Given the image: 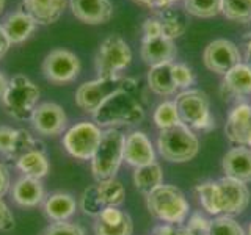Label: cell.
I'll return each instance as SVG.
<instances>
[{
  "label": "cell",
  "mask_w": 251,
  "mask_h": 235,
  "mask_svg": "<svg viewBox=\"0 0 251 235\" xmlns=\"http://www.w3.org/2000/svg\"><path fill=\"white\" fill-rule=\"evenodd\" d=\"M146 209L157 221L184 224L190 216V202L176 185L162 184L146 196Z\"/></svg>",
  "instance_id": "cell-1"
},
{
  "label": "cell",
  "mask_w": 251,
  "mask_h": 235,
  "mask_svg": "<svg viewBox=\"0 0 251 235\" xmlns=\"http://www.w3.org/2000/svg\"><path fill=\"white\" fill-rule=\"evenodd\" d=\"M137 90V80L130 77H98L94 80L85 82L75 91V104L82 112L94 115L105 102L120 91Z\"/></svg>",
  "instance_id": "cell-2"
},
{
  "label": "cell",
  "mask_w": 251,
  "mask_h": 235,
  "mask_svg": "<svg viewBox=\"0 0 251 235\" xmlns=\"http://www.w3.org/2000/svg\"><path fill=\"white\" fill-rule=\"evenodd\" d=\"M145 119V108L132 96L130 91H120L113 94L96 113L93 122L104 129H120L124 125H135Z\"/></svg>",
  "instance_id": "cell-3"
},
{
  "label": "cell",
  "mask_w": 251,
  "mask_h": 235,
  "mask_svg": "<svg viewBox=\"0 0 251 235\" xmlns=\"http://www.w3.org/2000/svg\"><path fill=\"white\" fill-rule=\"evenodd\" d=\"M157 151L170 163H187L198 155L200 138L188 125L179 122L175 127L159 132Z\"/></svg>",
  "instance_id": "cell-4"
},
{
  "label": "cell",
  "mask_w": 251,
  "mask_h": 235,
  "mask_svg": "<svg viewBox=\"0 0 251 235\" xmlns=\"http://www.w3.org/2000/svg\"><path fill=\"white\" fill-rule=\"evenodd\" d=\"M124 138L121 129H104L100 143L91 157V172L96 180L116 177L124 162Z\"/></svg>",
  "instance_id": "cell-5"
},
{
  "label": "cell",
  "mask_w": 251,
  "mask_h": 235,
  "mask_svg": "<svg viewBox=\"0 0 251 235\" xmlns=\"http://www.w3.org/2000/svg\"><path fill=\"white\" fill-rule=\"evenodd\" d=\"M180 122L193 132H210L215 129V118L210 112V99L198 88L179 91L175 97Z\"/></svg>",
  "instance_id": "cell-6"
},
{
  "label": "cell",
  "mask_w": 251,
  "mask_h": 235,
  "mask_svg": "<svg viewBox=\"0 0 251 235\" xmlns=\"http://www.w3.org/2000/svg\"><path fill=\"white\" fill-rule=\"evenodd\" d=\"M39 97H41V91L38 85L31 82L28 77L18 74L8 80L2 102L8 115L16 121H27L38 107Z\"/></svg>",
  "instance_id": "cell-7"
},
{
  "label": "cell",
  "mask_w": 251,
  "mask_h": 235,
  "mask_svg": "<svg viewBox=\"0 0 251 235\" xmlns=\"http://www.w3.org/2000/svg\"><path fill=\"white\" fill-rule=\"evenodd\" d=\"M126 199V190L121 180L116 177L107 180H96L93 185L86 187L82 193L78 207L86 216L98 218L107 207H120Z\"/></svg>",
  "instance_id": "cell-8"
},
{
  "label": "cell",
  "mask_w": 251,
  "mask_h": 235,
  "mask_svg": "<svg viewBox=\"0 0 251 235\" xmlns=\"http://www.w3.org/2000/svg\"><path fill=\"white\" fill-rule=\"evenodd\" d=\"M133 53L129 43L120 35H108L100 43L94 58L98 77H118L132 63Z\"/></svg>",
  "instance_id": "cell-9"
},
{
  "label": "cell",
  "mask_w": 251,
  "mask_h": 235,
  "mask_svg": "<svg viewBox=\"0 0 251 235\" xmlns=\"http://www.w3.org/2000/svg\"><path fill=\"white\" fill-rule=\"evenodd\" d=\"M102 130L96 122L93 121H80L71 125L63 133L61 144L65 151L77 160H91L94 151L98 149Z\"/></svg>",
  "instance_id": "cell-10"
},
{
  "label": "cell",
  "mask_w": 251,
  "mask_h": 235,
  "mask_svg": "<svg viewBox=\"0 0 251 235\" xmlns=\"http://www.w3.org/2000/svg\"><path fill=\"white\" fill-rule=\"evenodd\" d=\"M41 69L46 80L55 85H66L78 78L82 63L74 52L66 49H53L46 55Z\"/></svg>",
  "instance_id": "cell-11"
},
{
  "label": "cell",
  "mask_w": 251,
  "mask_h": 235,
  "mask_svg": "<svg viewBox=\"0 0 251 235\" xmlns=\"http://www.w3.org/2000/svg\"><path fill=\"white\" fill-rule=\"evenodd\" d=\"M202 61L210 72L225 75L235 65L242 63V53L235 43L218 38L206 46L202 52Z\"/></svg>",
  "instance_id": "cell-12"
},
{
  "label": "cell",
  "mask_w": 251,
  "mask_h": 235,
  "mask_svg": "<svg viewBox=\"0 0 251 235\" xmlns=\"http://www.w3.org/2000/svg\"><path fill=\"white\" fill-rule=\"evenodd\" d=\"M31 127L43 137H58L68 129V116L61 105L55 102L38 104L30 118Z\"/></svg>",
  "instance_id": "cell-13"
},
{
  "label": "cell",
  "mask_w": 251,
  "mask_h": 235,
  "mask_svg": "<svg viewBox=\"0 0 251 235\" xmlns=\"http://www.w3.org/2000/svg\"><path fill=\"white\" fill-rule=\"evenodd\" d=\"M217 188L222 215L237 216L247 210L250 204V190L247 184L223 176L217 179Z\"/></svg>",
  "instance_id": "cell-14"
},
{
  "label": "cell",
  "mask_w": 251,
  "mask_h": 235,
  "mask_svg": "<svg viewBox=\"0 0 251 235\" xmlns=\"http://www.w3.org/2000/svg\"><path fill=\"white\" fill-rule=\"evenodd\" d=\"M39 146H44L27 129H14L0 125V155L8 160H18L22 154Z\"/></svg>",
  "instance_id": "cell-15"
},
{
  "label": "cell",
  "mask_w": 251,
  "mask_h": 235,
  "mask_svg": "<svg viewBox=\"0 0 251 235\" xmlns=\"http://www.w3.org/2000/svg\"><path fill=\"white\" fill-rule=\"evenodd\" d=\"M124 162L132 168H140L155 162V147L143 130H132L124 138Z\"/></svg>",
  "instance_id": "cell-16"
},
{
  "label": "cell",
  "mask_w": 251,
  "mask_h": 235,
  "mask_svg": "<svg viewBox=\"0 0 251 235\" xmlns=\"http://www.w3.org/2000/svg\"><path fill=\"white\" fill-rule=\"evenodd\" d=\"M225 135L234 146H247L251 137V104L237 102L225 122Z\"/></svg>",
  "instance_id": "cell-17"
},
{
  "label": "cell",
  "mask_w": 251,
  "mask_h": 235,
  "mask_svg": "<svg viewBox=\"0 0 251 235\" xmlns=\"http://www.w3.org/2000/svg\"><path fill=\"white\" fill-rule=\"evenodd\" d=\"M74 18L88 25H102L113 18L112 0H68Z\"/></svg>",
  "instance_id": "cell-18"
},
{
  "label": "cell",
  "mask_w": 251,
  "mask_h": 235,
  "mask_svg": "<svg viewBox=\"0 0 251 235\" xmlns=\"http://www.w3.org/2000/svg\"><path fill=\"white\" fill-rule=\"evenodd\" d=\"M220 94L223 100L245 99L247 96H251V66L248 63L242 61L227 70L220 85Z\"/></svg>",
  "instance_id": "cell-19"
},
{
  "label": "cell",
  "mask_w": 251,
  "mask_h": 235,
  "mask_svg": "<svg viewBox=\"0 0 251 235\" xmlns=\"http://www.w3.org/2000/svg\"><path fill=\"white\" fill-rule=\"evenodd\" d=\"M225 177H231L243 184H251V149L247 146H234L222 159Z\"/></svg>",
  "instance_id": "cell-20"
},
{
  "label": "cell",
  "mask_w": 251,
  "mask_h": 235,
  "mask_svg": "<svg viewBox=\"0 0 251 235\" xmlns=\"http://www.w3.org/2000/svg\"><path fill=\"white\" fill-rule=\"evenodd\" d=\"M177 49L173 39L165 36L152 38V39H141L140 57L149 68L167 65L176 60Z\"/></svg>",
  "instance_id": "cell-21"
},
{
  "label": "cell",
  "mask_w": 251,
  "mask_h": 235,
  "mask_svg": "<svg viewBox=\"0 0 251 235\" xmlns=\"http://www.w3.org/2000/svg\"><path fill=\"white\" fill-rule=\"evenodd\" d=\"M11 198L22 209H35L38 206H43L46 199L44 185L39 179L33 177H19L11 185Z\"/></svg>",
  "instance_id": "cell-22"
},
{
  "label": "cell",
  "mask_w": 251,
  "mask_h": 235,
  "mask_svg": "<svg viewBox=\"0 0 251 235\" xmlns=\"http://www.w3.org/2000/svg\"><path fill=\"white\" fill-rule=\"evenodd\" d=\"M69 6L68 0H22V8L38 25H52Z\"/></svg>",
  "instance_id": "cell-23"
},
{
  "label": "cell",
  "mask_w": 251,
  "mask_h": 235,
  "mask_svg": "<svg viewBox=\"0 0 251 235\" xmlns=\"http://www.w3.org/2000/svg\"><path fill=\"white\" fill-rule=\"evenodd\" d=\"M78 210V202L69 193L57 191L46 196L43 202V212L46 218L52 223L71 221Z\"/></svg>",
  "instance_id": "cell-24"
},
{
  "label": "cell",
  "mask_w": 251,
  "mask_h": 235,
  "mask_svg": "<svg viewBox=\"0 0 251 235\" xmlns=\"http://www.w3.org/2000/svg\"><path fill=\"white\" fill-rule=\"evenodd\" d=\"M0 25H2L5 35L8 36L11 44H22L35 33L38 24L24 10H18L8 14Z\"/></svg>",
  "instance_id": "cell-25"
},
{
  "label": "cell",
  "mask_w": 251,
  "mask_h": 235,
  "mask_svg": "<svg viewBox=\"0 0 251 235\" xmlns=\"http://www.w3.org/2000/svg\"><path fill=\"white\" fill-rule=\"evenodd\" d=\"M14 163H16V169L22 176L39 179V180H43L50 169V163L49 159H47V152L44 146L35 147L31 151L22 154Z\"/></svg>",
  "instance_id": "cell-26"
},
{
  "label": "cell",
  "mask_w": 251,
  "mask_h": 235,
  "mask_svg": "<svg viewBox=\"0 0 251 235\" xmlns=\"http://www.w3.org/2000/svg\"><path fill=\"white\" fill-rule=\"evenodd\" d=\"M157 18L160 19L163 36L173 41L182 36L188 28V14L185 10H176L175 6H170L157 13Z\"/></svg>",
  "instance_id": "cell-27"
},
{
  "label": "cell",
  "mask_w": 251,
  "mask_h": 235,
  "mask_svg": "<svg viewBox=\"0 0 251 235\" xmlns=\"http://www.w3.org/2000/svg\"><path fill=\"white\" fill-rule=\"evenodd\" d=\"M148 86L154 94L162 97H171L177 94V90L173 83L171 77V63L160 66H152L148 70Z\"/></svg>",
  "instance_id": "cell-28"
},
{
  "label": "cell",
  "mask_w": 251,
  "mask_h": 235,
  "mask_svg": "<svg viewBox=\"0 0 251 235\" xmlns=\"http://www.w3.org/2000/svg\"><path fill=\"white\" fill-rule=\"evenodd\" d=\"M162 184H163V171L157 162L135 168V171H133V185H135V188L145 198Z\"/></svg>",
  "instance_id": "cell-29"
},
{
  "label": "cell",
  "mask_w": 251,
  "mask_h": 235,
  "mask_svg": "<svg viewBox=\"0 0 251 235\" xmlns=\"http://www.w3.org/2000/svg\"><path fill=\"white\" fill-rule=\"evenodd\" d=\"M196 198H198L200 206L206 213L212 216L222 215V209H220V199H218V188L217 180H204L195 187Z\"/></svg>",
  "instance_id": "cell-30"
},
{
  "label": "cell",
  "mask_w": 251,
  "mask_h": 235,
  "mask_svg": "<svg viewBox=\"0 0 251 235\" xmlns=\"http://www.w3.org/2000/svg\"><path fill=\"white\" fill-rule=\"evenodd\" d=\"M152 121L159 130H167L177 125L180 122V118H179V112H177L175 99L160 102V104L154 108Z\"/></svg>",
  "instance_id": "cell-31"
},
{
  "label": "cell",
  "mask_w": 251,
  "mask_h": 235,
  "mask_svg": "<svg viewBox=\"0 0 251 235\" xmlns=\"http://www.w3.org/2000/svg\"><path fill=\"white\" fill-rule=\"evenodd\" d=\"M187 14L209 19L222 13V0H182Z\"/></svg>",
  "instance_id": "cell-32"
},
{
  "label": "cell",
  "mask_w": 251,
  "mask_h": 235,
  "mask_svg": "<svg viewBox=\"0 0 251 235\" xmlns=\"http://www.w3.org/2000/svg\"><path fill=\"white\" fill-rule=\"evenodd\" d=\"M222 14L239 24L251 22V0H222Z\"/></svg>",
  "instance_id": "cell-33"
},
{
  "label": "cell",
  "mask_w": 251,
  "mask_h": 235,
  "mask_svg": "<svg viewBox=\"0 0 251 235\" xmlns=\"http://www.w3.org/2000/svg\"><path fill=\"white\" fill-rule=\"evenodd\" d=\"M209 235H247V232L234 216L218 215L210 219Z\"/></svg>",
  "instance_id": "cell-34"
},
{
  "label": "cell",
  "mask_w": 251,
  "mask_h": 235,
  "mask_svg": "<svg viewBox=\"0 0 251 235\" xmlns=\"http://www.w3.org/2000/svg\"><path fill=\"white\" fill-rule=\"evenodd\" d=\"M171 77H173V83H175L177 93L188 90V88H193V85L196 82L193 69L190 66H187L185 63L173 61L171 63Z\"/></svg>",
  "instance_id": "cell-35"
},
{
  "label": "cell",
  "mask_w": 251,
  "mask_h": 235,
  "mask_svg": "<svg viewBox=\"0 0 251 235\" xmlns=\"http://www.w3.org/2000/svg\"><path fill=\"white\" fill-rule=\"evenodd\" d=\"M94 235H133V221L130 215L127 213L120 224L115 226H107L100 221H94L93 224Z\"/></svg>",
  "instance_id": "cell-36"
},
{
  "label": "cell",
  "mask_w": 251,
  "mask_h": 235,
  "mask_svg": "<svg viewBox=\"0 0 251 235\" xmlns=\"http://www.w3.org/2000/svg\"><path fill=\"white\" fill-rule=\"evenodd\" d=\"M184 226L188 235H209L210 219L204 213H201V212H195V213H190V216L187 218Z\"/></svg>",
  "instance_id": "cell-37"
},
{
  "label": "cell",
  "mask_w": 251,
  "mask_h": 235,
  "mask_svg": "<svg viewBox=\"0 0 251 235\" xmlns=\"http://www.w3.org/2000/svg\"><path fill=\"white\" fill-rule=\"evenodd\" d=\"M41 235H86V231L83 226L77 223L63 221V223H50L43 231Z\"/></svg>",
  "instance_id": "cell-38"
},
{
  "label": "cell",
  "mask_w": 251,
  "mask_h": 235,
  "mask_svg": "<svg viewBox=\"0 0 251 235\" xmlns=\"http://www.w3.org/2000/svg\"><path fill=\"white\" fill-rule=\"evenodd\" d=\"M126 215H127V212L121 210L120 207H107L100 212L98 218H94V219H98V221L104 223L107 226H115V224H120Z\"/></svg>",
  "instance_id": "cell-39"
},
{
  "label": "cell",
  "mask_w": 251,
  "mask_h": 235,
  "mask_svg": "<svg viewBox=\"0 0 251 235\" xmlns=\"http://www.w3.org/2000/svg\"><path fill=\"white\" fill-rule=\"evenodd\" d=\"M141 31H143V38H141V39H152V38L163 36L160 19L157 18V16L146 18L145 22H143V27H141Z\"/></svg>",
  "instance_id": "cell-40"
},
{
  "label": "cell",
  "mask_w": 251,
  "mask_h": 235,
  "mask_svg": "<svg viewBox=\"0 0 251 235\" xmlns=\"http://www.w3.org/2000/svg\"><path fill=\"white\" fill-rule=\"evenodd\" d=\"M14 229V215L6 206L3 199H0V231L2 232H10Z\"/></svg>",
  "instance_id": "cell-41"
},
{
  "label": "cell",
  "mask_w": 251,
  "mask_h": 235,
  "mask_svg": "<svg viewBox=\"0 0 251 235\" xmlns=\"http://www.w3.org/2000/svg\"><path fill=\"white\" fill-rule=\"evenodd\" d=\"M152 235H188L184 224L160 223L152 229Z\"/></svg>",
  "instance_id": "cell-42"
},
{
  "label": "cell",
  "mask_w": 251,
  "mask_h": 235,
  "mask_svg": "<svg viewBox=\"0 0 251 235\" xmlns=\"http://www.w3.org/2000/svg\"><path fill=\"white\" fill-rule=\"evenodd\" d=\"M141 6H146L149 10H155V11H160L165 10V8H170V6H175L176 3L182 2V0H133Z\"/></svg>",
  "instance_id": "cell-43"
},
{
  "label": "cell",
  "mask_w": 251,
  "mask_h": 235,
  "mask_svg": "<svg viewBox=\"0 0 251 235\" xmlns=\"http://www.w3.org/2000/svg\"><path fill=\"white\" fill-rule=\"evenodd\" d=\"M11 190V174L3 163H0V199H3L5 196Z\"/></svg>",
  "instance_id": "cell-44"
},
{
  "label": "cell",
  "mask_w": 251,
  "mask_h": 235,
  "mask_svg": "<svg viewBox=\"0 0 251 235\" xmlns=\"http://www.w3.org/2000/svg\"><path fill=\"white\" fill-rule=\"evenodd\" d=\"M10 47H11L10 39H8V36L5 35L2 25H0V60L5 57L8 50H10Z\"/></svg>",
  "instance_id": "cell-45"
},
{
  "label": "cell",
  "mask_w": 251,
  "mask_h": 235,
  "mask_svg": "<svg viewBox=\"0 0 251 235\" xmlns=\"http://www.w3.org/2000/svg\"><path fill=\"white\" fill-rule=\"evenodd\" d=\"M6 86H8V78L5 77V74L0 70V100L3 99V94L6 91Z\"/></svg>",
  "instance_id": "cell-46"
},
{
  "label": "cell",
  "mask_w": 251,
  "mask_h": 235,
  "mask_svg": "<svg viewBox=\"0 0 251 235\" xmlns=\"http://www.w3.org/2000/svg\"><path fill=\"white\" fill-rule=\"evenodd\" d=\"M245 63H248V65L251 66V39L247 43V46H245Z\"/></svg>",
  "instance_id": "cell-47"
},
{
  "label": "cell",
  "mask_w": 251,
  "mask_h": 235,
  "mask_svg": "<svg viewBox=\"0 0 251 235\" xmlns=\"http://www.w3.org/2000/svg\"><path fill=\"white\" fill-rule=\"evenodd\" d=\"M5 5H6V0H0V14L3 13V10H5Z\"/></svg>",
  "instance_id": "cell-48"
},
{
  "label": "cell",
  "mask_w": 251,
  "mask_h": 235,
  "mask_svg": "<svg viewBox=\"0 0 251 235\" xmlns=\"http://www.w3.org/2000/svg\"><path fill=\"white\" fill-rule=\"evenodd\" d=\"M247 147H248V149H251V137H250V138H248V141H247Z\"/></svg>",
  "instance_id": "cell-49"
},
{
  "label": "cell",
  "mask_w": 251,
  "mask_h": 235,
  "mask_svg": "<svg viewBox=\"0 0 251 235\" xmlns=\"http://www.w3.org/2000/svg\"><path fill=\"white\" fill-rule=\"evenodd\" d=\"M247 235H251V223H250V226H248V231H247Z\"/></svg>",
  "instance_id": "cell-50"
}]
</instances>
